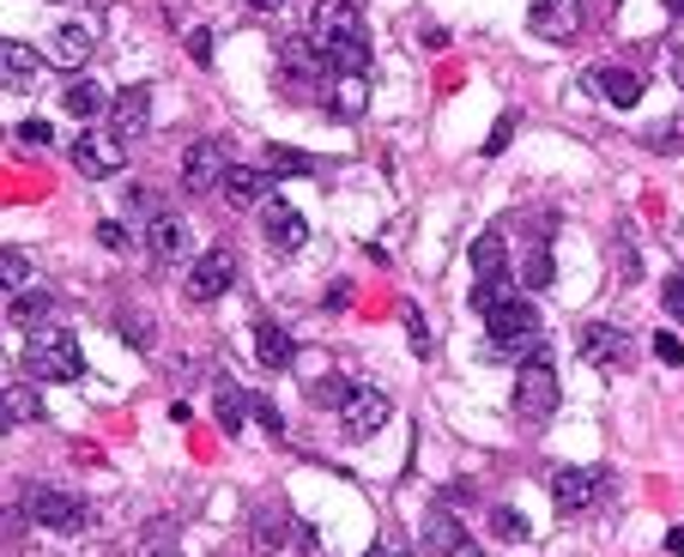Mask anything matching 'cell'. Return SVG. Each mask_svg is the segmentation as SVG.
<instances>
[{"mask_svg": "<svg viewBox=\"0 0 684 557\" xmlns=\"http://www.w3.org/2000/svg\"><path fill=\"white\" fill-rule=\"evenodd\" d=\"M24 375L31 382H80L85 375V352L68 328H37L24 340Z\"/></svg>", "mask_w": 684, "mask_h": 557, "instance_id": "6da1fadb", "label": "cell"}, {"mask_svg": "<svg viewBox=\"0 0 684 557\" xmlns=\"http://www.w3.org/2000/svg\"><path fill=\"white\" fill-rule=\"evenodd\" d=\"M490 333H485V352L490 358H509V364H527V358L546 352V328L527 303H502L497 316H485Z\"/></svg>", "mask_w": 684, "mask_h": 557, "instance_id": "7a4b0ae2", "label": "cell"}, {"mask_svg": "<svg viewBox=\"0 0 684 557\" xmlns=\"http://www.w3.org/2000/svg\"><path fill=\"white\" fill-rule=\"evenodd\" d=\"M558 400H563V382H558V370H551V358L546 352L527 358L521 375H515V412H521L527 424H546L551 412H558Z\"/></svg>", "mask_w": 684, "mask_h": 557, "instance_id": "3957f363", "label": "cell"}, {"mask_svg": "<svg viewBox=\"0 0 684 557\" xmlns=\"http://www.w3.org/2000/svg\"><path fill=\"white\" fill-rule=\"evenodd\" d=\"M24 509H31V522L49 527V534H80V527H92V509H85L73 491H55V485H37L31 497H24Z\"/></svg>", "mask_w": 684, "mask_h": 557, "instance_id": "277c9868", "label": "cell"}, {"mask_svg": "<svg viewBox=\"0 0 684 557\" xmlns=\"http://www.w3.org/2000/svg\"><path fill=\"white\" fill-rule=\"evenodd\" d=\"M388 419H394L388 394H382V388H364V382H357L352 394H345V406H340V431L352 436V443L382 436V424H388Z\"/></svg>", "mask_w": 684, "mask_h": 557, "instance_id": "5b68a950", "label": "cell"}, {"mask_svg": "<svg viewBox=\"0 0 684 557\" xmlns=\"http://www.w3.org/2000/svg\"><path fill=\"white\" fill-rule=\"evenodd\" d=\"M605 466H551V497H558L563 515H582L605 497Z\"/></svg>", "mask_w": 684, "mask_h": 557, "instance_id": "8992f818", "label": "cell"}, {"mask_svg": "<svg viewBox=\"0 0 684 557\" xmlns=\"http://www.w3.org/2000/svg\"><path fill=\"white\" fill-rule=\"evenodd\" d=\"M279 85H286L291 97H321V49L315 43H297V37H286L279 43Z\"/></svg>", "mask_w": 684, "mask_h": 557, "instance_id": "52a82bcc", "label": "cell"}, {"mask_svg": "<svg viewBox=\"0 0 684 557\" xmlns=\"http://www.w3.org/2000/svg\"><path fill=\"white\" fill-rule=\"evenodd\" d=\"M576 352H582V364H593V370H624L630 364V333L612 328V321H588V328L576 333Z\"/></svg>", "mask_w": 684, "mask_h": 557, "instance_id": "ba28073f", "label": "cell"}, {"mask_svg": "<svg viewBox=\"0 0 684 557\" xmlns=\"http://www.w3.org/2000/svg\"><path fill=\"white\" fill-rule=\"evenodd\" d=\"M225 176H230V158H225V146H218V140H195V146L183 152V188L188 194L225 188Z\"/></svg>", "mask_w": 684, "mask_h": 557, "instance_id": "9c48e42d", "label": "cell"}, {"mask_svg": "<svg viewBox=\"0 0 684 557\" xmlns=\"http://www.w3.org/2000/svg\"><path fill=\"white\" fill-rule=\"evenodd\" d=\"M127 164V152H122V134H80L73 140V171L80 176H92V183H103V176H115Z\"/></svg>", "mask_w": 684, "mask_h": 557, "instance_id": "30bf717a", "label": "cell"}, {"mask_svg": "<svg viewBox=\"0 0 684 557\" xmlns=\"http://www.w3.org/2000/svg\"><path fill=\"white\" fill-rule=\"evenodd\" d=\"M230 285H237V255L230 249H206L195 267H188V297L195 303H213V297H225Z\"/></svg>", "mask_w": 684, "mask_h": 557, "instance_id": "8fae6325", "label": "cell"}, {"mask_svg": "<svg viewBox=\"0 0 684 557\" xmlns=\"http://www.w3.org/2000/svg\"><path fill=\"white\" fill-rule=\"evenodd\" d=\"M527 24H533V37H546V43H570V37L582 31V7H576V0H533Z\"/></svg>", "mask_w": 684, "mask_h": 557, "instance_id": "7c38bea8", "label": "cell"}, {"mask_svg": "<svg viewBox=\"0 0 684 557\" xmlns=\"http://www.w3.org/2000/svg\"><path fill=\"white\" fill-rule=\"evenodd\" d=\"M261 230H267V243H273V249H286V255H291V249H303V243H309V225H303V213H297L291 200H279V194L261 206Z\"/></svg>", "mask_w": 684, "mask_h": 557, "instance_id": "4fadbf2b", "label": "cell"}, {"mask_svg": "<svg viewBox=\"0 0 684 557\" xmlns=\"http://www.w3.org/2000/svg\"><path fill=\"white\" fill-rule=\"evenodd\" d=\"M146 255H152V267H170V261H183L188 255V225L176 213H152V225H146Z\"/></svg>", "mask_w": 684, "mask_h": 557, "instance_id": "5bb4252c", "label": "cell"}, {"mask_svg": "<svg viewBox=\"0 0 684 557\" xmlns=\"http://www.w3.org/2000/svg\"><path fill=\"white\" fill-rule=\"evenodd\" d=\"M152 127V85H122L110 97V134H146Z\"/></svg>", "mask_w": 684, "mask_h": 557, "instance_id": "9a60e30c", "label": "cell"}, {"mask_svg": "<svg viewBox=\"0 0 684 557\" xmlns=\"http://www.w3.org/2000/svg\"><path fill=\"white\" fill-rule=\"evenodd\" d=\"M92 24L85 19H68V24H55V37H49V61L55 68H85L92 61Z\"/></svg>", "mask_w": 684, "mask_h": 557, "instance_id": "2e32d148", "label": "cell"}, {"mask_svg": "<svg viewBox=\"0 0 684 557\" xmlns=\"http://www.w3.org/2000/svg\"><path fill=\"white\" fill-rule=\"evenodd\" d=\"M0 80H7V92H37V80H43L37 49L31 43H7V49H0Z\"/></svg>", "mask_w": 684, "mask_h": 557, "instance_id": "e0dca14e", "label": "cell"}, {"mask_svg": "<svg viewBox=\"0 0 684 557\" xmlns=\"http://www.w3.org/2000/svg\"><path fill=\"white\" fill-rule=\"evenodd\" d=\"M49 321H55V291H19L7 303V328H24V333H37V328H49Z\"/></svg>", "mask_w": 684, "mask_h": 557, "instance_id": "ac0fdd59", "label": "cell"}, {"mask_svg": "<svg viewBox=\"0 0 684 557\" xmlns=\"http://www.w3.org/2000/svg\"><path fill=\"white\" fill-rule=\"evenodd\" d=\"M340 37H357V7L352 0H321L315 7V49L340 43Z\"/></svg>", "mask_w": 684, "mask_h": 557, "instance_id": "d6986e66", "label": "cell"}, {"mask_svg": "<svg viewBox=\"0 0 684 557\" xmlns=\"http://www.w3.org/2000/svg\"><path fill=\"white\" fill-rule=\"evenodd\" d=\"M255 358H261L267 370H291L297 364V340L279 321H255Z\"/></svg>", "mask_w": 684, "mask_h": 557, "instance_id": "ffe728a7", "label": "cell"}, {"mask_svg": "<svg viewBox=\"0 0 684 557\" xmlns=\"http://www.w3.org/2000/svg\"><path fill=\"white\" fill-rule=\"evenodd\" d=\"M424 546H431V551H443V557L473 551V546H467V527H460L448 509H431V515H424Z\"/></svg>", "mask_w": 684, "mask_h": 557, "instance_id": "44dd1931", "label": "cell"}, {"mask_svg": "<svg viewBox=\"0 0 684 557\" xmlns=\"http://www.w3.org/2000/svg\"><path fill=\"white\" fill-rule=\"evenodd\" d=\"M225 194L237 206H267L273 200V171H249V164H237V171L225 176Z\"/></svg>", "mask_w": 684, "mask_h": 557, "instance_id": "7402d4cb", "label": "cell"}, {"mask_svg": "<svg viewBox=\"0 0 684 557\" xmlns=\"http://www.w3.org/2000/svg\"><path fill=\"white\" fill-rule=\"evenodd\" d=\"M321 55H328V68L340 73V80H364L370 73V43L364 37H340V43H328Z\"/></svg>", "mask_w": 684, "mask_h": 557, "instance_id": "603a6c76", "label": "cell"}, {"mask_svg": "<svg viewBox=\"0 0 684 557\" xmlns=\"http://www.w3.org/2000/svg\"><path fill=\"white\" fill-rule=\"evenodd\" d=\"M600 92H605V103H612V110H636V103H642V73L605 68V73H600Z\"/></svg>", "mask_w": 684, "mask_h": 557, "instance_id": "cb8c5ba5", "label": "cell"}, {"mask_svg": "<svg viewBox=\"0 0 684 557\" xmlns=\"http://www.w3.org/2000/svg\"><path fill=\"white\" fill-rule=\"evenodd\" d=\"M502 261H509V249H502L497 230L473 237V274H479V279H502Z\"/></svg>", "mask_w": 684, "mask_h": 557, "instance_id": "d4e9b609", "label": "cell"}, {"mask_svg": "<svg viewBox=\"0 0 684 557\" xmlns=\"http://www.w3.org/2000/svg\"><path fill=\"white\" fill-rule=\"evenodd\" d=\"M213 412H218V431L225 436H242V424H249V400H242L237 388H218Z\"/></svg>", "mask_w": 684, "mask_h": 557, "instance_id": "484cf974", "label": "cell"}, {"mask_svg": "<svg viewBox=\"0 0 684 557\" xmlns=\"http://www.w3.org/2000/svg\"><path fill=\"white\" fill-rule=\"evenodd\" d=\"M43 419V400H37L31 382H12L7 388V424H37Z\"/></svg>", "mask_w": 684, "mask_h": 557, "instance_id": "4316f807", "label": "cell"}, {"mask_svg": "<svg viewBox=\"0 0 684 557\" xmlns=\"http://www.w3.org/2000/svg\"><path fill=\"white\" fill-rule=\"evenodd\" d=\"M0 291H7V297L31 291V261H24L19 249H7V255H0Z\"/></svg>", "mask_w": 684, "mask_h": 557, "instance_id": "83f0119b", "label": "cell"}, {"mask_svg": "<svg viewBox=\"0 0 684 557\" xmlns=\"http://www.w3.org/2000/svg\"><path fill=\"white\" fill-rule=\"evenodd\" d=\"M490 534L509 539V546H527V539H533V527H527L521 509H490Z\"/></svg>", "mask_w": 684, "mask_h": 557, "instance_id": "f1b7e54d", "label": "cell"}, {"mask_svg": "<svg viewBox=\"0 0 684 557\" xmlns=\"http://www.w3.org/2000/svg\"><path fill=\"white\" fill-rule=\"evenodd\" d=\"M286 534H291L286 515H255V551L261 557H273L279 546H286Z\"/></svg>", "mask_w": 684, "mask_h": 557, "instance_id": "f546056e", "label": "cell"}, {"mask_svg": "<svg viewBox=\"0 0 684 557\" xmlns=\"http://www.w3.org/2000/svg\"><path fill=\"white\" fill-rule=\"evenodd\" d=\"M551 279H558V261H551V249H539V243H533V255H527V274H521V285H527V291H546Z\"/></svg>", "mask_w": 684, "mask_h": 557, "instance_id": "4dcf8cb0", "label": "cell"}, {"mask_svg": "<svg viewBox=\"0 0 684 557\" xmlns=\"http://www.w3.org/2000/svg\"><path fill=\"white\" fill-rule=\"evenodd\" d=\"M502 303H515L502 279H479V285H473V309H479V316H497Z\"/></svg>", "mask_w": 684, "mask_h": 557, "instance_id": "1f68e13d", "label": "cell"}, {"mask_svg": "<svg viewBox=\"0 0 684 557\" xmlns=\"http://www.w3.org/2000/svg\"><path fill=\"white\" fill-rule=\"evenodd\" d=\"M61 103H68V115H80V122H85V115H97L103 92H97V85H85V80H73L68 92H61Z\"/></svg>", "mask_w": 684, "mask_h": 557, "instance_id": "d6a6232c", "label": "cell"}, {"mask_svg": "<svg viewBox=\"0 0 684 557\" xmlns=\"http://www.w3.org/2000/svg\"><path fill=\"white\" fill-rule=\"evenodd\" d=\"M400 321H406V340H412V352H418V358H431V328H424L418 303H400Z\"/></svg>", "mask_w": 684, "mask_h": 557, "instance_id": "836d02e7", "label": "cell"}, {"mask_svg": "<svg viewBox=\"0 0 684 557\" xmlns=\"http://www.w3.org/2000/svg\"><path fill=\"white\" fill-rule=\"evenodd\" d=\"M315 164L303 158V152H291V146H273V176H309Z\"/></svg>", "mask_w": 684, "mask_h": 557, "instance_id": "e575fe53", "label": "cell"}, {"mask_svg": "<svg viewBox=\"0 0 684 557\" xmlns=\"http://www.w3.org/2000/svg\"><path fill=\"white\" fill-rule=\"evenodd\" d=\"M352 388H357V382H345V375H328V382H315L309 394H315L321 406H345V394H352Z\"/></svg>", "mask_w": 684, "mask_h": 557, "instance_id": "d590c367", "label": "cell"}, {"mask_svg": "<svg viewBox=\"0 0 684 557\" xmlns=\"http://www.w3.org/2000/svg\"><path fill=\"white\" fill-rule=\"evenodd\" d=\"M649 146H654V152H684V122H661V127H649Z\"/></svg>", "mask_w": 684, "mask_h": 557, "instance_id": "8d00e7d4", "label": "cell"}, {"mask_svg": "<svg viewBox=\"0 0 684 557\" xmlns=\"http://www.w3.org/2000/svg\"><path fill=\"white\" fill-rule=\"evenodd\" d=\"M618 274H624V285L642 279V255H630V225H618Z\"/></svg>", "mask_w": 684, "mask_h": 557, "instance_id": "74e56055", "label": "cell"}, {"mask_svg": "<svg viewBox=\"0 0 684 557\" xmlns=\"http://www.w3.org/2000/svg\"><path fill=\"white\" fill-rule=\"evenodd\" d=\"M19 140H24V146H49V140H55V127L31 115V122H19Z\"/></svg>", "mask_w": 684, "mask_h": 557, "instance_id": "f35d334b", "label": "cell"}, {"mask_svg": "<svg viewBox=\"0 0 684 557\" xmlns=\"http://www.w3.org/2000/svg\"><path fill=\"white\" fill-rule=\"evenodd\" d=\"M661 303H666V316H673V321H684V274H678V279H666Z\"/></svg>", "mask_w": 684, "mask_h": 557, "instance_id": "ab89813d", "label": "cell"}, {"mask_svg": "<svg viewBox=\"0 0 684 557\" xmlns=\"http://www.w3.org/2000/svg\"><path fill=\"white\" fill-rule=\"evenodd\" d=\"M654 358H661V364H684V340L678 333H661V340H654Z\"/></svg>", "mask_w": 684, "mask_h": 557, "instance_id": "60d3db41", "label": "cell"}, {"mask_svg": "<svg viewBox=\"0 0 684 557\" xmlns=\"http://www.w3.org/2000/svg\"><path fill=\"white\" fill-rule=\"evenodd\" d=\"M97 243H103V249H127V230L115 225V218H103V225H97Z\"/></svg>", "mask_w": 684, "mask_h": 557, "instance_id": "b9f144b4", "label": "cell"}, {"mask_svg": "<svg viewBox=\"0 0 684 557\" xmlns=\"http://www.w3.org/2000/svg\"><path fill=\"white\" fill-rule=\"evenodd\" d=\"M188 55L206 68V61H213V31H188Z\"/></svg>", "mask_w": 684, "mask_h": 557, "instance_id": "7bdbcfd3", "label": "cell"}, {"mask_svg": "<svg viewBox=\"0 0 684 557\" xmlns=\"http://www.w3.org/2000/svg\"><path fill=\"white\" fill-rule=\"evenodd\" d=\"M255 419L267 424V436H279V443H286V424H279V412L267 406V400H255Z\"/></svg>", "mask_w": 684, "mask_h": 557, "instance_id": "ee69618b", "label": "cell"}, {"mask_svg": "<svg viewBox=\"0 0 684 557\" xmlns=\"http://www.w3.org/2000/svg\"><path fill=\"white\" fill-rule=\"evenodd\" d=\"M509 134H515V115H502V122H497V134L485 140V152H502V146H509Z\"/></svg>", "mask_w": 684, "mask_h": 557, "instance_id": "f6af8a7d", "label": "cell"}, {"mask_svg": "<svg viewBox=\"0 0 684 557\" xmlns=\"http://www.w3.org/2000/svg\"><path fill=\"white\" fill-rule=\"evenodd\" d=\"M242 7H249V12H279L286 0H242Z\"/></svg>", "mask_w": 684, "mask_h": 557, "instance_id": "bcb514c9", "label": "cell"}, {"mask_svg": "<svg viewBox=\"0 0 684 557\" xmlns=\"http://www.w3.org/2000/svg\"><path fill=\"white\" fill-rule=\"evenodd\" d=\"M666 551H673V557H684V527H673V534H666Z\"/></svg>", "mask_w": 684, "mask_h": 557, "instance_id": "7dc6e473", "label": "cell"}, {"mask_svg": "<svg viewBox=\"0 0 684 557\" xmlns=\"http://www.w3.org/2000/svg\"><path fill=\"white\" fill-rule=\"evenodd\" d=\"M673 73H678V85H684V55H678V61H673Z\"/></svg>", "mask_w": 684, "mask_h": 557, "instance_id": "c3c4849f", "label": "cell"}, {"mask_svg": "<svg viewBox=\"0 0 684 557\" xmlns=\"http://www.w3.org/2000/svg\"><path fill=\"white\" fill-rule=\"evenodd\" d=\"M364 557H388V546H376V551H364Z\"/></svg>", "mask_w": 684, "mask_h": 557, "instance_id": "681fc988", "label": "cell"}, {"mask_svg": "<svg viewBox=\"0 0 684 557\" xmlns=\"http://www.w3.org/2000/svg\"><path fill=\"white\" fill-rule=\"evenodd\" d=\"M666 7H673V12H684V0H666Z\"/></svg>", "mask_w": 684, "mask_h": 557, "instance_id": "f907efd6", "label": "cell"}, {"mask_svg": "<svg viewBox=\"0 0 684 557\" xmlns=\"http://www.w3.org/2000/svg\"><path fill=\"white\" fill-rule=\"evenodd\" d=\"M158 557H170V551H158Z\"/></svg>", "mask_w": 684, "mask_h": 557, "instance_id": "816d5d0a", "label": "cell"}]
</instances>
